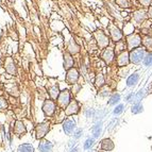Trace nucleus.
<instances>
[{
  "label": "nucleus",
  "instance_id": "4468645a",
  "mask_svg": "<svg viewBox=\"0 0 152 152\" xmlns=\"http://www.w3.org/2000/svg\"><path fill=\"white\" fill-rule=\"evenodd\" d=\"M114 149H115V142L110 137L103 138L100 142V150H102V151L110 152V151H113Z\"/></svg>",
  "mask_w": 152,
  "mask_h": 152
},
{
  "label": "nucleus",
  "instance_id": "ddd939ff",
  "mask_svg": "<svg viewBox=\"0 0 152 152\" xmlns=\"http://www.w3.org/2000/svg\"><path fill=\"white\" fill-rule=\"evenodd\" d=\"M62 126H63V130L66 135L72 134L77 129L76 121H75L74 119H70V118H65L63 124H62Z\"/></svg>",
  "mask_w": 152,
  "mask_h": 152
},
{
  "label": "nucleus",
  "instance_id": "f3484780",
  "mask_svg": "<svg viewBox=\"0 0 152 152\" xmlns=\"http://www.w3.org/2000/svg\"><path fill=\"white\" fill-rule=\"evenodd\" d=\"M140 76L138 72H134L129 76V78L127 79V86L132 88V87H135L137 85V83L140 82Z\"/></svg>",
  "mask_w": 152,
  "mask_h": 152
},
{
  "label": "nucleus",
  "instance_id": "cd10ccee",
  "mask_svg": "<svg viewBox=\"0 0 152 152\" xmlns=\"http://www.w3.org/2000/svg\"><path fill=\"white\" fill-rule=\"evenodd\" d=\"M142 64H144L146 67H150L152 66V52H147L146 56H145L144 61H142Z\"/></svg>",
  "mask_w": 152,
  "mask_h": 152
},
{
  "label": "nucleus",
  "instance_id": "7ed1b4c3",
  "mask_svg": "<svg viewBox=\"0 0 152 152\" xmlns=\"http://www.w3.org/2000/svg\"><path fill=\"white\" fill-rule=\"evenodd\" d=\"M107 31H109V35L111 37L112 42L114 44L118 43V42L122 41L124 37V33L122 30H120L116 25H114L113 23H110L107 26Z\"/></svg>",
  "mask_w": 152,
  "mask_h": 152
},
{
  "label": "nucleus",
  "instance_id": "bb28decb",
  "mask_svg": "<svg viewBox=\"0 0 152 152\" xmlns=\"http://www.w3.org/2000/svg\"><path fill=\"white\" fill-rule=\"evenodd\" d=\"M115 3L121 9H129L131 7L130 0H115Z\"/></svg>",
  "mask_w": 152,
  "mask_h": 152
},
{
  "label": "nucleus",
  "instance_id": "a211bd4d",
  "mask_svg": "<svg viewBox=\"0 0 152 152\" xmlns=\"http://www.w3.org/2000/svg\"><path fill=\"white\" fill-rule=\"evenodd\" d=\"M142 47L147 52H152V35H142Z\"/></svg>",
  "mask_w": 152,
  "mask_h": 152
},
{
  "label": "nucleus",
  "instance_id": "2eb2a0df",
  "mask_svg": "<svg viewBox=\"0 0 152 152\" xmlns=\"http://www.w3.org/2000/svg\"><path fill=\"white\" fill-rule=\"evenodd\" d=\"M64 69L65 70H69V69L74 68L75 66V60L74 58H72V56H71L69 52H66V53H64Z\"/></svg>",
  "mask_w": 152,
  "mask_h": 152
},
{
  "label": "nucleus",
  "instance_id": "f03ea898",
  "mask_svg": "<svg viewBox=\"0 0 152 152\" xmlns=\"http://www.w3.org/2000/svg\"><path fill=\"white\" fill-rule=\"evenodd\" d=\"M130 54V62L131 64H134V65H138L144 61L145 56L147 54V51L144 47H138V48H135L133 50L129 51Z\"/></svg>",
  "mask_w": 152,
  "mask_h": 152
},
{
  "label": "nucleus",
  "instance_id": "a878e982",
  "mask_svg": "<svg viewBox=\"0 0 152 152\" xmlns=\"http://www.w3.org/2000/svg\"><path fill=\"white\" fill-rule=\"evenodd\" d=\"M131 112H132V114H135V115L142 113V112H144V105H142V102H140V103L133 104V105H132Z\"/></svg>",
  "mask_w": 152,
  "mask_h": 152
},
{
  "label": "nucleus",
  "instance_id": "1a4fd4ad",
  "mask_svg": "<svg viewBox=\"0 0 152 152\" xmlns=\"http://www.w3.org/2000/svg\"><path fill=\"white\" fill-rule=\"evenodd\" d=\"M115 64H116L117 67L122 68V67H126L129 64H131L130 62V54H129V50H126L121 53H119L116 56V60H115Z\"/></svg>",
  "mask_w": 152,
  "mask_h": 152
},
{
  "label": "nucleus",
  "instance_id": "9b49d317",
  "mask_svg": "<svg viewBox=\"0 0 152 152\" xmlns=\"http://www.w3.org/2000/svg\"><path fill=\"white\" fill-rule=\"evenodd\" d=\"M49 130H50V124L49 122H42V124H37V127L35 128L36 138L43 140L44 137L48 134Z\"/></svg>",
  "mask_w": 152,
  "mask_h": 152
},
{
  "label": "nucleus",
  "instance_id": "b1692460",
  "mask_svg": "<svg viewBox=\"0 0 152 152\" xmlns=\"http://www.w3.org/2000/svg\"><path fill=\"white\" fill-rule=\"evenodd\" d=\"M17 152H34V148L31 144H21L18 146Z\"/></svg>",
  "mask_w": 152,
  "mask_h": 152
},
{
  "label": "nucleus",
  "instance_id": "f704fd0d",
  "mask_svg": "<svg viewBox=\"0 0 152 152\" xmlns=\"http://www.w3.org/2000/svg\"><path fill=\"white\" fill-rule=\"evenodd\" d=\"M147 15H148V18L152 20V5L147 10Z\"/></svg>",
  "mask_w": 152,
  "mask_h": 152
},
{
  "label": "nucleus",
  "instance_id": "5701e85b",
  "mask_svg": "<svg viewBox=\"0 0 152 152\" xmlns=\"http://www.w3.org/2000/svg\"><path fill=\"white\" fill-rule=\"evenodd\" d=\"M4 67H5V69H7V71H8L10 75H12V76H14V75L16 74L15 64H14V62L12 61V58H8V61L5 62Z\"/></svg>",
  "mask_w": 152,
  "mask_h": 152
},
{
  "label": "nucleus",
  "instance_id": "393cba45",
  "mask_svg": "<svg viewBox=\"0 0 152 152\" xmlns=\"http://www.w3.org/2000/svg\"><path fill=\"white\" fill-rule=\"evenodd\" d=\"M95 84H96V86L98 87L99 89L103 87L105 85V79H104V76L102 74H99L97 75L96 77V80H95Z\"/></svg>",
  "mask_w": 152,
  "mask_h": 152
},
{
  "label": "nucleus",
  "instance_id": "39448f33",
  "mask_svg": "<svg viewBox=\"0 0 152 152\" xmlns=\"http://www.w3.org/2000/svg\"><path fill=\"white\" fill-rule=\"evenodd\" d=\"M70 101H71L70 91L64 89V91H62L61 93H60V95H58V99H56V104H58V107H60V109H62L64 111V110L67 107V105L70 103Z\"/></svg>",
  "mask_w": 152,
  "mask_h": 152
},
{
  "label": "nucleus",
  "instance_id": "6ab92c4d",
  "mask_svg": "<svg viewBox=\"0 0 152 152\" xmlns=\"http://www.w3.org/2000/svg\"><path fill=\"white\" fill-rule=\"evenodd\" d=\"M38 149H39L41 152H52L53 151V145H52V142H49V140H43L42 142H39Z\"/></svg>",
  "mask_w": 152,
  "mask_h": 152
},
{
  "label": "nucleus",
  "instance_id": "c85d7f7f",
  "mask_svg": "<svg viewBox=\"0 0 152 152\" xmlns=\"http://www.w3.org/2000/svg\"><path fill=\"white\" fill-rule=\"evenodd\" d=\"M124 104H122V103H120V104H118V105H116V107L114 109V111H113V114L115 115V116H118V115H120V114H122V112L124 111Z\"/></svg>",
  "mask_w": 152,
  "mask_h": 152
},
{
  "label": "nucleus",
  "instance_id": "dca6fc26",
  "mask_svg": "<svg viewBox=\"0 0 152 152\" xmlns=\"http://www.w3.org/2000/svg\"><path fill=\"white\" fill-rule=\"evenodd\" d=\"M27 129H26V126L21 120H16L15 124H14V133H15L17 136H21V135L26 134Z\"/></svg>",
  "mask_w": 152,
  "mask_h": 152
},
{
  "label": "nucleus",
  "instance_id": "9d476101",
  "mask_svg": "<svg viewBox=\"0 0 152 152\" xmlns=\"http://www.w3.org/2000/svg\"><path fill=\"white\" fill-rule=\"evenodd\" d=\"M79 112H80V105H79V102L77 101L76 99H71L70 103L67 105L65 110H64V113H65L66 116H74V115H78Z\"/></svg>",
  "mask_w": 152,
  "mask_h": 152
},
{
  "label": "nucleus",
  "instance_id": "e433bc0d",
  "mask_svg": "<svg viewBox=\"0 0 152 152\" xmlns=\"http://www.w3.org/2000/svg\"><path fill=\"white\" fill-rule=\"evenodd\" d=\"M97 152H105V151H102V150H100V151H97Z\"/></svg>",
  "mask_w": 152,
  "mask_h": 152
},
{
  "label": "nucleus",
  "instance_id": "20e7f679",
  "mask_svg": "<svg viewBox=\"0 0 152 152\" xmlns=\"http://www.w3.org/2000/svg\"><path fill=\"white\" fill-rule=\"evenodd\" d=\"M94 37L98 44L99 48L101 50H104L110 46V37L107 35V33L101 29H97L94 32Z\"/></svg>",
  "mask_w": 152,
  "mask_h": 152
},
{
  "label": "nucleus",
  "instance_id": "423d86ee",
  "mask_svg": "<svg viewBox=\"0 0 152 152\" xmlns=\"http://www.w3.org/2000/svg\"><path fill=\"white\" fill-rule=\"evenodd\" d=\"M101 58L102 61L105 63L107 66H111L114 63L116 60V53H115V49L111 46H109L107 48H105L104 50H102L101 53Z\"/></svg>",
  "mask_w": 152,
  "mask_h": 152
},
{
  "label": "nucleus",
  "instance_id": "f257e3e1",
  "mask_svg": "<svg viewBox=\"0 0 152 152\" xmlns=\"http://www.w3.org/2000/svg\"><path fill=\"white\" fill-rule=\"evenodd\" d=\"M126 43H127L128 50H133L135 48L142 47V34L140 32H133L126 36Z\"/></svg>",
  "mask_w": 152,
  "mask_h": 152
},
{
  "label": "nucleus",
  "instance_id": "7c9ffc66",
  "mask_svg": "<svg viewBox=\"0 0 152 152\" xmlns=\"http://www.w3.org/2000/svg\"><path fill=\"white\" fill-rule=\"evenodd\" d=\"M137 2L142 5V8L147 9V10H148V9L151 7L152 0H137Z\"/></svg>",
  "mask_w": 152,
  "mask_h": 152
},
{
  "label": "nucleus",
  "instance_id": "aec40b11",
  "mask_svg": "<svg viewBox=\"0 0 152 152\" xmlns=\"http://www.w3.org/2000/svg\"><path fill=\"white\" fill-rule=\"evenodd\" d=\"M60 88H58V84H53L52 86H50L48 88V94L49 96H50V99H52V100H56L58 97V95H60Z\"/></svg>",
  "mask_w": 152,
  "mask_h": 152
},
{
  "label": "nucleus",
  "instance_id": "f8f14e48",
  "mask_svg": "<svg viewBox=\"0 0 152 152\" xmlns=\"http://www.w3.org/2000/svg\"><path fill=\"white\" fill-rule=\"evenodd\" d=\"M79 77H80V74H79V70L76 67L69 69V70H67V74H66V83L69 84V85H75L78 82Z\"/></svg>",
  "mask_w": 152,
  "mask_h": 152
},
{
  "label": "nucleus",
  "instance_id": "4be33fe9",
  "mask_svg": "<svg viewBox=\"0 0 152 152\" xmlns=\"http://www.w3.org/2000/svg\"><path fill=\"white\" fill-rule=\"evenodd\" d=\"M120 99H121V97H120L119 93L114 91V93H112V95L110 96L109 100H107V104L111 105V107H114V105H116L117 103H119Z\"/></svg>",
  "mask_w": 152,
  "mask_h": 152
},
{
  "label": "nucleus",
  "instance_id": "0eeeda50",
  "mask_svg": "<svg viewBox=\"0 0 152 152\" xmlns=\"http://www.w3.org/2000/svg\"><path fill=\"white\" fill-rule=\"evenodd\" d=\"M56 107H58V104L56 103L54 100L52 99H49V100H46L43 104V112L44 114L46 115L47 117H52L56 113Z\"/></svg>",
  "mask_w": 152,
  "mask_h": 152
},
{
  "label": "nucleus",
  "instance_id": "c756f323",
  "mask_svg": "<svg viewBox=\"0 0 152 152\" xmlns=\"http://www.w3.org/2000/svg\"><path fill=\"white\" fill-rule=\"evenodd\" d=\"M101 126H102V122H97V124L93 128V131H94V136L95 137H98L100 135V132H101Z\"/></svg>",
  "mask_w": 152,
  "mask_h": 152
},
{
  "label": "nucleus",
  "instance_id": "72a5a7b5",
  "mask_svg": "<svg viewBox=\"0 0 152 152\" xmlns=\"http://www.w3.org/2000/svg\"><path fill=\"white\" fill-rule=\"evenodd\" d=\"M82 133H83L82 129H76V131L74 132V137L76 138V140H78L79 137H81Z\"/></svg>",
  "mask_w": 152,
  "mask_h": 152
},
{
  "label": "nucleus",
  "instance_id": "c9c22d12",
  "mask_svg": "<svg viewBox=\"0 0 152 152\" xmlns=\"http://www.w3.org/2000/svg\"><path fill=\"white\" fill-rule=\"evenodd\" d=\"M79 147H75V148H72V149L70 150V152H79Z\"/></svg>",
  "mask_w": 152,
  "mask_h": 152
},
{
  "label": "nucleus",
  "instance_id": "6e6552de",
  "mask_svg": "<svg viewBox=\"0 0 152 152\" xmlns=\"http://www.w3.org/2000/svg\"><path fill=\"white\" fill-rule=\"evenodd\" d=\"M148 19L147 11L145 10H136L133 12L132 15V20L134 23L135 26H142L145 21Z\"/></svg>",
  "mask_w": 152,
  "mask_h": 152
},
{
  "label": "nucleus",
  "instance_id": "473e14b6",
  "mask_svg": "<svg viewBox=\"0 0 152 152\" xmlns=\"http://www.w3.org/2000/svg\"><path fill=\"white\" fill-rule=\"evenodd\" d=\"M8 107V102H7V100H5L4 98H2V97H0V111L1 110H5Z\"/></svg>",
  "mask_w": 152,
  "mask_h": 152
},
{
  "label": "nucleus",
  "instance_id": "2f4dec72",
  "mask_svg": "<svg viewBox=\"0 0 152 152\" xmlns=\"http://www.w3.org/2000/svg\"><path fill=\"white\" fill-rule=\"evenodd\" d=\"M93 145H94V138H87V140H85V142H84L83 148L85 150H89Z\"/></svg>",
  "mask_w": 152,
  "mask_h": 152
},
{
  "label": "nucleus",
  "instance_id": "412c9836",
  "mask_svg": "<svg viewBox=\"0 0 152 152\" xmlns=\"http://www.w3.org/2000/svg\"><path fill=\"white\" fill-rule=\"evenodd\" d=\"M115 53H116V56H118L119 53H121V52H124V51L128 50V47H127V43H126V38L124 39H122V41L118 42V43L115 44Z\"/></svg>",
  "mask_w": 152,
  "mask_h": 152
}]
</instances>
